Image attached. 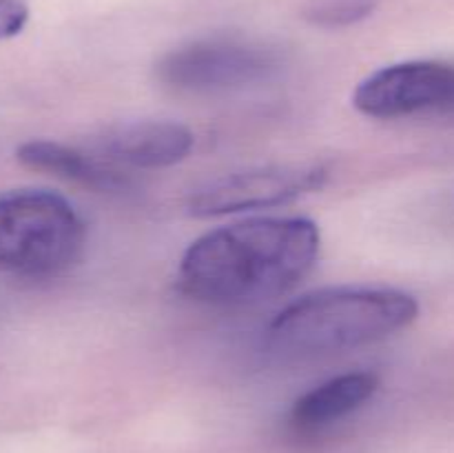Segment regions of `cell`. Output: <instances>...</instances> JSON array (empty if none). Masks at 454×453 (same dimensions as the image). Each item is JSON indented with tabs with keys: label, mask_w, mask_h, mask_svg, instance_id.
<instances>
[{
	"label": "cell",
	"mask_w": 454,
	"mask_h": 453,
	"mask_svg": "<svg viewBox=\"0 0 454 453\" xmlns=\"http://www.w3.org/2000/svg\"><path fill=\"white\" fill-rule=\"evenodd\" d=\"M317 253L319 229L309 218H253L195 240L177 282L195 300L242 305L286 293L313 269Z\"/></svg>",
	"instance_id": "1"
},
{
	"label": "cell",
	"mask_w": 454,
	"mask_h": 453,
	"mask_svg": "<svg viewBox=\"0 0 454 453\" xmlns=\"http://www.w3.org/2000/svg\"><path fill=\"white\" fill-rule=\"evenodd\" d=\"M419 302L393 287L348 284L306 293L270 322L269 338L293 354L357 349L415 322Z\"/></svg>",
	"instance_id": "2"
},
{
	"label": "cell",
	"mask_w": 454,
	"mask_h": 453,
	"mask_svg": "<svg viewBox=\"0 0 454 453\" xmlns=\"http://www.w3.org/2000/svg\"><path fill=\"white\" fill-rule=\"evenodd\" d=\"M84 234L74 204L53 191L0 194V269L22 275L58 274L78 260Z\"/></svg>",
	"instance_id": "3"
},
{
	"label": "cell",
	"mask_w": 454,
	"mask_h": 453,
	"mask_svg": "<svg viewBox=\"0 0 454 453\" xmlns=\"http://www.w3.org/2000/svg\"><path fill=\"white\" fill-rule=\"evenodd\" d=\"M282 67L275 47L244 38H207L168 52L158 78L184 93H226L264 83Z\"/></svg>",
	"instance_id": "4"
},
{
	"label": "cell",
	"mask_w": 454,
	"mask_h": 453,
	"mask_svg": "<svg viewBox=\"0 0 454 453\" xmlns=\"http://www.w3.org/2000/svg\"><path fill=\"white\" fill-rule=\"evenodd\" d=\"M328 176V167L319 163L244 169L200 187L189 198V211L198 218H213L279 207L319 191L326 185Z\"/></svg>",
	"instance_id": "5"
},
{
	"label": "cell",
	"mask_w": 454,
	"mask_h": 453,
	"mask_svg": "<svg viewBox=\"0 0 454 453\" xmlns=\"http://www.w3.org/2000/svg\"><path fill=\"white\" fill-rule=\"evenodd\" d=\"M353 105L368 118L454 114V65L408 60L377 69L357 84Z\"/></svg>",
	"instance_id": "6"
},
{
	"label": "cell",
	"mask_w": 454,
	"mask_h": 453,
	"mask_svg": "<svg viewBox=\"0 0 454 453\" xmlns=\"http://www.w3.org/2000/svg\"><path fill=\"white\" fill-rule=\"evenodd\" d=\"M195 138L189 127L171 120H136L105 129L91 142V151L114 167L164 169L191 154Z\"/></svg>",
	"instance_id": "7"
},
{
	"label": "cell",
	"mask_w": 454,
	"mask_h": 453,
	"mask_svg": "<svg viewBox=\"0 0 454 453\" xmlns=\"http://www.w3.org/2000/svg\"><path fill=\"white\" fill-rule=\"evenodd\" d=\"M16 158L27 169L53 173L93 191H120L127 189L131 182L129 171L114 167L91 149L62 145V142L29 140L18 147Z\"/></svg>",
	"instance_id": "8"
},
{
	"label": "cell",
	"mask_w": 454,
	"mask_h": 453,
	"mask_svg": "<svg viewBox=\"0 0 454 453\" xmlns=\"http://www.w3.org/2000/svg\"><path fill=\"white\" fill-rule=\"evenodd\" d=\"M380 389V378L371 371L341 373L306 391L291 411L297 429L315 431L331 426L362 409Z\"/></svg>",
	"instance_id": "9"
},
{
	"label": "cell",
	"mask_w": 454,
	"mask_h": 453,
	"mask_svg": "<svg viewBox=\"0 0 454 453\" xmlns=\"http://www.w3.org/2000/svg\"><path fill=\"white\" fill-rule=\"evenodd\" d=\"M380 0H315L306 7V20L324 29L357 25L372 16Z\"/></svg>",
	"instance_id": "10"
},
{
	"label": "cell",
	"mask_w": 454,
	"mask_h": 453,
	"mask_svg": "<svg viewBox=\"0 0 454 453\" xmlns=\"http://www.w3.org/2000/svg\"><path fill=\"white\" fill-rule=\"evenodd\" d=\"M29 20V4L25 0H0V40L20 34Z\"/></svg>",
	"instance_id": "11"
}]
</instances>
